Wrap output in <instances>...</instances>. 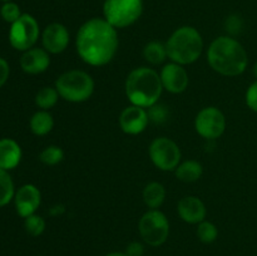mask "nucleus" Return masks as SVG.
Segmentation results:
<instances>
[{
    "label": "nucleus",
    "mask_w": 257,
    "mask_h": 256,
    "mask_svg": "<svg viewBox=\"0 0 257 256\" xmlns=\"http://www.w3.org/2000/svg\"><path fill=\"white\" fill-rule=\"evenodd\" d=\"M118 29L104 18H92L79 28L75 48L82 60L93 67H103L114 58L119 45Z\"/></svg>",
    "instance_id": "1"
},
{
    "label": "nucleus",
    "mask_w": 257,
    "mask_h": 256,
    "mask_svg": "<svg viewBox=\"0 0 257 256\" xmlns=\"http://www.w3.org/2000/svg\"><path fill=\"white\" fill-rule=\"evenodd\" d=\"M207 62L218 74L237 77L247 68L248 57L238 40L230 35H223L216 38L208 47Z\"/></svg>",
    "instance_id": "2"
},
{
    "label": "nucleus",
    "mask_w": 257,
    "mask_h": 256,
    "mask_svg": "<svg viewBox=\"0 0 257 256\" xmlns=\"http://www.w3.org/2000/svg\"><path fill=\"white\" fill-rule=\"evenodd\" d=\"M124 90L131 104L148 109L158 103L162 95L163 85L160 74L155 69L140 67L131 70L127 75Z\"/></svg>",
    "instance_id": "3"
},
{
    "label": "nucleus",
    "mask_w": 257,
    "mask_h": 256,
    "mask_svg": "<svg viewBox=\"0 0 257 256\" xmlns=\"http://www.w3.org/2000/svg\"><path fill=\"white\" fill-rule=\"evenodd\" d=\"M167 55L171 62L181 65L195 63L203 50V39L196 28L185 25L171 34L166 42Z\"/></svg>",
    "instance_id": "4"
},
{
    "label": "nucleus",
    "mask_w": 257,
    "mask_h": 256,
    "mask_svg": "<svg viewBox=\"0 0 257 256\" xmlns=\"http://www.w3.org/2000/svg\"><path fill=\"white\" fill-rule=\"evenodd\" d=\"M55 89L59 93V97L67 102L82 103L92 97L94 80L84 70H68L55 80Z\"/></svg>",
    "instance_id": "5"
},
{
    "label": "nucleus",
    "mask_w": 257,
    "mask_h": 256,
    "mask_svg": "<svg viewBox=\"0 0 257 256\" xmlns=\"http://www.w3.org/2000/svg\"><path fill=\"white\" fill-rule=\"evenodd\" d=\"M143 13V0H104V19L115 29L131 27Z\"/></svg>",
    "instance_id": "6"
},
{
    "label": "nucleus",
    "mask_w": 257,
    "mask_h": 256,
    "mask_svg": "<svg viewBox=\"0 0 257 256\" xmlns=\"http://www.w3.org/2000/svg\"><path fill=\"white\" fill-rule=\"evenodd\" d=\"M138 230L147 245L157 247L167 241L170 235V221L160 210H148L141 217Z\"/></svg>",
    "instance_id": "7"
},
{
    "label": "nucleus",
    "mask_w": 257,
    "mask_h": 256,
    "mask_svg": "<svg viewBox=\"0 0 257 256\" xmlns=\"http://www.w3.org/2000/svg\"><path fill=\"white\" fill-rule=\"evenodd\" d=\"M40 35L39 23L33 15L22 14V17L10 24L9 43L14 49L25 52L34 48Z\"/></svg>",
    "instance_id": "8"
},
{
    "label": "nucleus",
    "mask_w": 257,
    "mask_h": 256,
    "mask_svg": "<svg viewBox=\"0 0 257 256\" xmlns=\"http://www.w3.org/2000/svg\"><path fill=\"white\" fill-rule=\"evenodd\" d=\"M153 165L161 171H175L181 163L182 153L175 141L168 137H157L148 148Z\"/></svg>",
    "instance_id": "9"
},
{
    "label": "nucleus",
    "mask_w": 257,
    "mask_h": 256,
    "mask_svg": "<svg viewBox=\"0 0 257 256\" xmlns=\"http://www.w3.org/2000/svg\"><path fill=\"white\" fill-rule=\"evenodd\" d=\"M196 132L205 140H217L226 130L225 114L216 107H206L195 118Z\"/></svg>",
    "instance_id": "10"
},
{
    "label": "nucleus",
    "mask_w": 257,
    "mask_h": 256,
    "mask_svg": "<svg viewBox=\"0 0 257 256\" xmlns=\"http://www.w3.org/2000/svg\"><path fill=\"white\" fill-rule=\"evenodd\" d=\"M42 203V193L37 186L32 183L23 185L15 191L14 205L18 215L23 218L34 215Z\"/></svg>",
    "instance_id": "11"
},
{
    "label": "nucleus",
    "mask_w": 257,
    "mask_h": 256,
    "mask_svg": "<svg viewBox=\"0 0 257 256\" xmlns=\"http://www.w3.org/2000/svg\"><path fill=\"white\" fill-rule=\"evenodd\" d=\"M160 77L163 89L173 94H180L185 92L190 83V77H188L187 70L185 69V65L173 62L168 63L162 68Z\"/></svg>",
    "instance_id": "12"
},
{
    "label": "nucleus",
    "mask_w": 257,
    "mask_h": 256,
    "mask_svg": "<svg viewBox=\"0 0 257 256\" xmlns=\"http://www.w3.org/2000/svg\"><path fill=\"white\" fill-rule=\"evenodd\" d=\"M148 123L150 117L147 109L138 105H128L119 114V127L127 135H140L147 128Z\"/></svg>",
    "instance_id": "13"
},
{
    "label": "nucleus",
    "mask_w": 257,
    "mask_h": 256,
    "mask_svg": "<svg viewBox=\"0 0 257 256\" xmlns=\"http://www.w3.org/2000/svg\"><path fill=\"white\" fill-rule=\"evenodd\" d=\"M69 32L67 27L60 23H52L47 25L42 33L43 48L49 54H60L69 45Z\"/></svg>",
    "instance_id": "14"
},
{
    "label": "nucleus",
    "mask_w": 257,
    "mask_h": 256,
    "mask_svg": "<svg viewBox=\"0 0 257 256\" xmlns=\"http://www.w3.org/2000/svg\"><path fill=\"white\" fill-rule=\"evenodd\" d=\"M19 64L23 72L28 74H40L49 68V53L44 48H30L23 52Z\"/></svg>",
    "instance_id": "15"
},
{
    "label": "nucleus",
    "mask_w": 257,
    "mask_h": 256,
    "mask_svg": "<svg viewBox=\"0 0 257 256\" xmlns=\"http://www.w3.org/2000/svg\"><path fill=\"white\" fill-rule=\"evenodd\" d=\"M177 212L180 217L187 223L202 222L207 215L205 203L196 196H186L181 198L177 205Z\"/></svg>",
    "instance_id": "16"
},
{
    "label": "nucleus",
    "mask_w": 257,
    "mask_h": 256,
    "mask_svg": "<svg viewBox=\"0 0 257 256\" xmlns=\"http://www.w3.org/2000/svg\"><path fill=\"white\" fill-rule=\"evenodd\" d=\"M22 147L12 138L0 140V168L5 171L14 170L22 161Z\"/></svg>",
    "instance_id": "17"
},
{
    "label": "nucleus",
    "mask_w": 257,
    "mask_h": 256,
    "mask_svg": "<svg viewBox=\"0 0 257 256\" xmlns=\"http://www.w3.org/2000/svg\"><path fill=\"white\" fill-rule=\"evenodd\" d=\"M166 200V188L160 182H150L143 190V201L150 210H158Z\"/></svg>",
    "instance_id": "18"
},
{
    "label": "nucleus",
    "mask_w": 257,
    "mask_h": 256,
    "mask_svg": "<svg viewBox=\"0 0 257 256\" xmlns=\"http://www.w3.org/2000/svg\"><path fill=\"white\" fill-rule=\"evenodd\" d=\"M30 131L35 136H45L49 132H52L54 127V119L53 115L50 114L49 110H38L32 115L29 122Z\"/></svg>",
    "instance_id": "19"
},
{
    "label": "nucleus",
    "mask_w": 257,
    "mask_h": 256,
    "mask_svg": "<svg viewBox=\"0 0 257 256\" xmlns=\"http://www.w3.org/2000/svg\"><path fill=\"white\" fill-rule=\"evenodd\" d=\"M203 173L202 165L198 161L188 160L181 162L175 170L176 177L182 182H196Z\"/></svg>",
    "instance_id": "20"
},
{
    "label": "nucleus",
    "mask_w": 257,
    "mask_h": 256,
    "mask_svg": "<svg viewBox=\"0 0 257 256\" xmlns=\"http://www.w3.org/2000/svg\"><path fill=\"white\" fill-rule=\"evenodd\" d=\"M143 57H145V59L152 65L162 64L166 60V58H168L166 44L157 42V40L147 43L146 47L143 48Z\"/></svg>",
    "instance_id": "21"
},
{
    "label": "nucleus",
    "mask_w": 257,
    "mask_h": 256,
    "mask_svg": "<svg viewBox=\"0 0 257 256\" xmlns=\"http://www.w3.org/2000/svg\"><path fill=\"white\" fill-rule=\"evenodd\" d=\"M15 187L14 181L9 171L0 168V207H4L14 200Z\"/></svg>",
    "instance_id": "22"
},
{
    "label": "nucleus",
    "mask_w": 257,
    "mask_h": 256,
    "mask_svg": "<svg viewBox=\"0 0 257 256\" xmlns=\"http://www.w3.org/2000/svg\"><path fill=\"white\" fill-rule=\"evenodd\" d=\"M59 99V93L55 87H43L35 95V104L43 110H49Z\"/></svg>",
    "instance_id": "23"
},
{
    "label": "nucleus",
    "mask_w": 257,
    "mask_h": 256,
    "mask_svg": "<svg viewBox=\"0 0 257 256\" xmlns=\"http://www.w3.org/2000/svg\"><path fill=\"white\" fill-rule=\"evenodd\" d=\"M64 158V151L59 146H48L40 152L39 160L40 162L47 166H55L60 163Z\"/></svg>",
    "instance_id": "24"
},
{
    "label": "nucleus",
    "mask_w": 257,
    "mask_h": 256,
    "mask_svg": "<svg viewBox=\"0 0 257 256\" xmlns=\"http://www.w3.org/2000/svg\"><path fill=\"white\" fill-rule=\"evenodd\" d=\"M196 233H197V237L201 242L212 243L213 241H216V238H217L218 230L217 227H216L215 223L203 220L202 222L198 223Z\"/></svg>",
    "instance_id": "25"
},
{
    "label": "nucleus",
    "mask_w": 257,
    "mask_h": 256,
    "mask_svg": "<svg viewBox=\"0 0 257 256\" xmlns=\"http://www.w3.org/2000/svg\"><path fill=\"white\" fill-rule=\"evenodd\" d=\"M45 220L42 217V216L37 215H30L28 216L27 218H24V228L30 236L33 237H37V236H40L45 230Z\"/></svg>",
    "instance_id": "26"
},
{
    "label": "nucleus",
    "mask_w": 257,
    "mask_h": 256,
    "mask_svg": "<svg viewBox=\"0 0 257 256\" xmlns=\"http://www.w3.org/2000/svg\"><path fill=\"white\" fill-rule=\"evenodd\" d=\"M23 13L20 12V8L17 3L8 2L3 4V7L0 8V15L4 19V22L13 24L14 22H17L20 17H22Z\"/></svg>",
    "instance_id": "27"
},
{
    "label": "nucleus",
    "mask_w": 257,
    "mask_h": 256,
    "mask_svg": "<svg viewBox=\"0 0 257 256\" xmlns=\"http://www.w3.org/2000/svg\"><path fill=\"white\" fill-rule=\"evenodd\" d=\"M150 120L155 123H163L168 117V109L165 105L155 104L147 109Z\"/></svg>",
    "instance_id": "28"
},
{
    "label": "nucleus",
    "mask_w": 257,
    "mask_h": 256,
    "mask_svg": "<svg viewBox=\"0 0 257 256\" xmlns=\"http://www.w3.org/2000/svg\"><path fill=\"white\" fill-rule=\"evenodd\" d=\"M245 100L247 107L250 108L251 110L257 113V80H255V82L247 88L245 94Z\"/></svg>",
    "instance_id": "29"
},
{
    "label": "nucleus",
    "mask_w": 257,
    "mask_h": 256,
    "mask_svg": "<svg viewBox=\"0 0 257 256\" xmlns=\"http://www.w3.org/2000/svg\"><path fill=\"white\" fill-rule=\"evenodd\" d=\"M226 30H227L230 34H238L242 29V19H241L238 15H230V17L226 19L225 23Z\"/></svg>",
    "instance_id": "30"
},
{
    "label": "nucleus",
    "mask_w": 257,
    "mask_h": 256,
    "mask_svg": "<svg viewBox=\"0 0 257 256\" xmlns=\"http://www.w3.org/2000/svg\"><path fill=\"white\" fill-rule=\"evenodd\" d=\"M10 75V67L9 63L4 59V58L0 57V88L8 82Z\"/></svg>",
    "instance_id": "31"
},
{
    "label": "nucleus",
    "mask_w": 257,
    "mask_h": 256,
    "mask_svg": "<svg viewBox=\"0 0 257 256\" xmlns=\"http://www.w3.org/2000/svg\"><path fill=\"white\" fill-rule=\"evenodd\" d=\"M124 252L127 253L128 256H142L143 252H145V247H143L142 243L138 242V241H133V242H131L130 245L127 246Z\"/></svg>",
    "instance_id": "32"
},
{
    "label": "nucleus",
    "mask_w": 257,
    "mask_h": 256,
    "mask_svg": "<svg viewBox=\"0 0 257 256\" xmlns=\"http://www.w3.org/2000/svg\"><path fill=\"white\" fill-rule=\"evenodd\" d=\"M105 256H128L125 252H109Z\"/></svg>",
    "instance_id": "33"
},
{
    "label": "nucleus",
    "mask_w": 257,
    "mask_h": 256,
    "mask_svg": "<svg viewBox=\"0 0 257 256\" xmlns=\"http://www.w3.org/2000/svg\"><path fill=\"white\" fill-rule=\"evenodd\" d=\"M252 73H253V75H255V78H256V80H257V62L255 63V65H253Z\"/></svg>",
    "instance_id": "34"
},
{
    "label": "nucleus",
    "mask_w": 257,
    "mask_h": 256,
    "mask_svg": "<svg viewBox=\"0 0 257 256\" xmlns=\"http://www.w3.org/2000/svg\"><path fill=\"white\" fill-rule=\"evenodd\" d=\"M0 2H3V3H8V2H12V0H0Z\"/></svg>",
    "instance_id": "35"
}]
</instances>
